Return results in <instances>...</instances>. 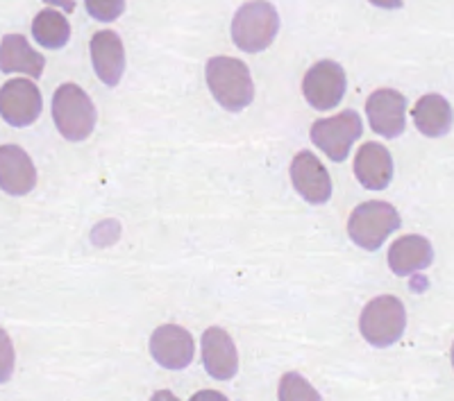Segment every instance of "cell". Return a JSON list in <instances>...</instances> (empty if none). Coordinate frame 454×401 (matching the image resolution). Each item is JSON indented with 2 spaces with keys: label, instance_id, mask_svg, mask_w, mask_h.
I'll use <instances>...</instances> for the list:
<instances>
[{
  "label": "cell",
  "instance_id": "6da1fadb",
  "mask_svg": "<svg viewBox=\"0 0 454 401\" xmlns=\"http://www.w3.org/2000/svg\"><path fill=\"white\" fill-rule=\"evenodd\" d=\"M207 87L214 100L227 112H241L254 98V84L250 68L234 57H212L207 62Z\"/></svg>",
  "mask_w": 454,
  "mask_h": 401
},
{
  "label": "cell",
  "instance_id": "7a4b0ae2",
  "mask_svg": "<svg viewBox=\"0 0 454 401\" xmlns=\"http://www.w3.org/2000/svg\"><path fill=\"white\" fill-rule=\"evenodd\" d=\"M52 120L67 141H84L91 136L98 120L96 104L78 84H62L52 96Z\"/></svg>",
  "mask_w": 454,
  "mask_h": 401
},
{
  "label": "cell",
  "instance_id": "3957f363",
  "mask_svg": "<svg viewBox=\"0 0 454 401\" xmlns=\"http://www.w3.org/2000/svg\"><path fill=\"white\" fill-rule=\"evenodd\" d=\"M279 32V14L269 0H253L239 7L232 19L234 46L243 52H262L275 42Z\"/></svg>",
  "mask_w": 454,
  "mask_h": 401
},
{
  "label": "cell",
  "instance_id": "277c9868",
  "mask_svg": "<svg viewBox=\"0 0 454 401\" xmlns=\"http://www.w3.org/2000/svg\"><path fill=\"white\" fill-rule=\"evenodd\" d=\"M403 220L400 213L388 202H364L352 212L350 220H348V234H350L352 243L368 252H375L384 245L388 236L395 229H400Z\"/></svg>",
  "mask_w": 454,
  "mask_h": 401
},
{
  "label": "cell",
  "instance_id": "5b68a950",
  "mask_svg": "<svg viewBox=\"0 0 454 401\" xmlns=\"http://www.w3.org/2000/svg\"><path fill=\"white\" fill-rule=\"evenodd\" d=\"M407 329V311L404 304L393 295L375 297L366 304L359 320V331L372 347H391L403 338Z\"/></svg>",
  "mask_w": 454,
  "mask_h": 401
},
{
  "label": "cell",
  "instance_id": "8992f818",
  "mask_svg": "<svg viewBox=\"0 0 454 401\" xmlns=\"http://www.w3.org/2000/svg\"><path fill=\"white\" fill-rule=\"evenodd\" d=\"M364 134L362 116L356 112H340L332 119H320L311 125V141L332 161L340 164L350 157L355 141Z\"/></svg>",
  "mask_w": 454,
  "mask_h": 401
},
{
  "label": "cell",
  "instance_id": "52a82bcc",
  "mask_svg": "<svg viewBox=\"0 0 454 401\" xmlns=\"http://www.w3.org/2000/svg\"><path fill=\"white\" fill-rule=\"evenodd\" d=\"M42 91L32 80L14 78L0 87V119L12 127H27L42 116Z\"/></svg>",
  "mask_w": 454,
  "mask_h": 401
},
{
  "label": "cell",
  "instance_id": "ba28073f",
  "mask_svg": "<svg viewBox=\"0 0 454 401\" xmlns=\"http://www.w3.org/2000/svg\"><path fill=\"white\" fill-rule=\"evenodd\" d=\"M348 78L343 66L330 59L314 64L302 80V93L307 103L318 112H330L346 96Z\"/></svg>",
  "mask_w": 454,
  "mask_h": 401
},
{
  "label": "cell",
  "instance_id": "9c48e42d",
  "mask_svg": "<svg viewBox=\"0 0 454 401\" xmlns=\"http://www.w3.org/2000/svg\"><path fill=\"white\" fill-rule=\"evenodd\" d=\"M368 120L372 132L384 139L403 136L407 127V98L395 89H377L366 100Z\"/></svg>",
  "mask_w": 454,
  "mask_h": 401
},
{
  "label": "cell",
  "instance_id": "30bf717a",
  "mask_svg": "<svg viewBox=\"0 0 454 401\" xmlns=\"http://www.w3.org/2000/svg\"><path fill=\"white\" fill-rule=\"evenodd\" d=\"M193 351V335L177 324H161L150 335V354L157 360V366L166 370H184L186 366H192Z\"/></svg>",
  "mask_w": 454,
  "mask_h": 401
},
{
  "label": "cell",
  "instance_id": "8fae6325",
  "mask_svg": "<svg viewBox=\"0 0 454 401\" xmlns=\"http://www.w3.org/2000/svg\"><path fill=\"white\" fill-rule=\"evenodd\" d=\"M291 181L309 204H325L332 197L330 173L309 150L295 155V159L291 161Z\"/></svg>",
  "mask_w": 454,
  "mask_h": 401
},
{
  "label": "cell",
  "instance_id": "7c38bea8",
  "mask_svg": "<svg viewBox=\"0 0 454 401\" xmlns=\"http://www.w3.org/2000/svg\"><path fill=\"white\" fill-rule=\"evenodd\" d=\"M202 366L216 381H230L239 372V351L232 335L212 327L202 334Z\"/></svg>",
  "mask_w": 454,
  "mask_h": 401
},
{
  "label": "cell",
  "instance_id": "4fadbf2b",
  "mask_svg": "<svg viewBox=\"0 0 454 401\" xmlns=\"http://www.w3.org/2000/svg\"><path fill=\"white\" fill-rule=\"evenodd\" d=\"M89 50H91L93 71L100 82L107 87H116L125 73V48L121 36L114 30L96 32L91 36Z\"/></svg>",
  "mask_w": 454,
  "mask_h": 401
},
{
  "label": "cell",
  "instance_id": "5bb4252c",
  "mask_svg": "<svg viewBox=\"0 0 454 401\" xmlns=\"http://www.w3.org/2000/svg\"><path fill=\"white\" fill-rule=\"evenodd\" d=\"M36 184V168L19 145H0V189L10 196H27Z\"/></svg>",
  "mask_w": 454,
  "mask_h": 401
},
{
  "label": "cell",
  "instance_id": "9a60e30c",
  "mask_svg": "<svg viewBox=\"0 0 454 401\" xmlns=\"http://www.w3.org/2000/svg\"><path fill=\"white\" fill-rule=\"evenodd\" d=\"M355 175L368 190H384L393 180V157L382 143H364L355 157Z\"/></svg>",
  "mask_w": 454,
  "mask_h": 401
},
{
  "label": "cell",
  "instance_id": "2e32d148",
  "mask_svg": "<svg viewBox=\"0 0 454 401\" xmlns=\"http://www.w3.org/2000/svg\"><path fill=\"white\" fill-rule=\"evenodd\" d=\"M46 68V57H42L35 48L27 43L23 35H7L0 42V71L5 75L12 73H23L32 80L42 78Z\"/></svg>",
  "mask_w": 454,
  "mask_h": 401
},
{
  "label": "cell",
  "instance_id": "e0dca14e",
  "mask_svg": "<svg viewBox=\"0 0 454 401\" xmlns=\"http://www.w3.org/2000/svg\"><path fill=\"white\" fill-rule=\"evenodd\" d=\"M434 261V247L425 236L411 234V236L397 238L388 250V267L397 277H409V274L425 270Z\"/></svg>",
  "mask_w": 454,
  "mask_h": 401
},
{
  "label": "cell",
  "instance_id": "ac0fdd59",
  "mask_svg": "<svg viewBox=\"0 0 454 401\" xmlns=\"http://www.w3.org/2000/svg\"><path fill=\"white\" fill-rule=\"evenodd\" d=\"M413 123L419 127L420 134L436 139V136H445L452 127V107L448 100L439 93H427L419 103L413 104Z\"/></svg>",
  "mask_w": 454,
  "mask_h": 401
},
{
  "label": "cell",
  "instance_id": "d6986e66",
  "mask_svg": "<svg viewBox=\"0 0 454 401\" xmlns=\"http://www.w3.org/2000/svg\"><path fill=\"white\" fill-rule=\"evenodd\" d=\"M32 36L48 50H59L71 39V23L57 10H43L32 21Z\"/></svg>",
  "mask_w": 454,
  "mask_h": 401
},
{
  "label": "cell",
  "instance_id": "ffe728a7",
  "mask_svg": "<svg viewBox=\"0 0 454 401\" xmlns=\"http://www.w3.org/2000/svg\"><path fill=\"white\" fill-rule=\"evenodd\" d=\"M279 399H320V395L302 376L295 374V372H289V374H284L282 381H279Z\"/></svg>",
  "mask_w": 454,
  "mask_h": 401
},
{
  "label": "cell",
  "instance_id": "44dd1931",
  "mask_svg": "<svg viewBox=\"0 0 454 401\" xmlns=\"http://www.w3.org/2000/svg\"><path fill=\"white\" fill-rule=\"evenodd\" d=\"M84 7L96 21L112 23L125 12V0H84Z\"/></svg>",
  "mask_w": 454,
  "mask_h": 401
},
{
  "label": "cell",
  "instance_id": "7402d4cb",
  "mask_svg": "<svg viewBox=\"0 0 454 401\" xmlns=\"http://www.w3.org/2000/svg\"><path fill=\"white\" fill-rule=\"evenodd\" d=\"M14 345H12L10 335L5 334V329H0V383H7L14 374Z\"/></svg>",
  "mask_w": 454,
  "mask_h": 401
},
{
  "label": "cell",
  "instance_id": "603a6c76",
  "mask_svg": "<svg viewBox=\"0 0 454 401\" xmlns=\"http://www.w3.org/2000/svg\"><path fill=\"white\" fill-rule=\"evenodd\" d=\"M375 7H382V10H400L403 7V0H371Z\"/></svg>",
  "mask_w": 454,
  "mask_h": 401
}]
</instances>
